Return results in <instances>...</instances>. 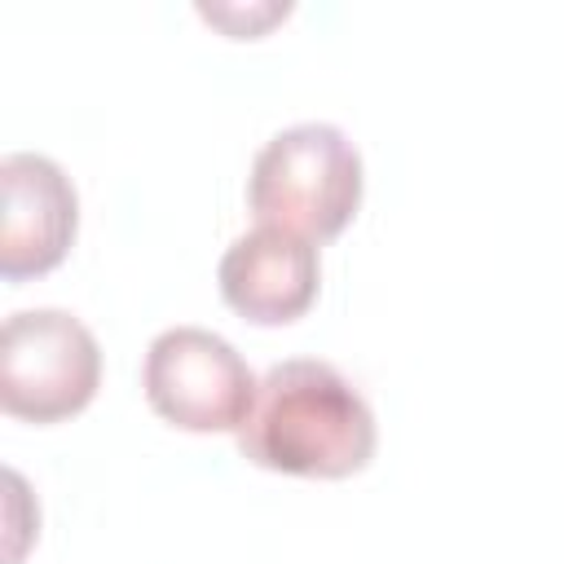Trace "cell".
Masks as SVG:
<instances>
[{
  "mask_svg": "<svg viewBox=\"0 0 564 564\" xmlns=\"http://www.w3.org/2000/svg\"><path fill=\"white\" fill-rule=\"evenodd\" d=\"M375 410L330 361L317 357L269 366L251 414L238 427V449L247 463L317 480L357 476L375 458Z\"/></svg>",
  "mask_w": 564,
  "mask_h": 564,
  "instance_id": "6da1fadb",
  "label": "cell"
},
{
  "mask_svg": "<svg viewBox=\"0 0 564 564\" xmlns=\"http://www.w3.org/2000/svg\"><path fill=\"white\" fill-rule=\"evenodd\" d=\"M247 203L260 225L326 242L361 207V154L335 123L282 128L251 163Z\"/></svg>",
  "mask_w": 564,
  "mask_h": 564,
  "instance_id": "7a4b0ae2",
  "label": "cell"
},
{
  "mask_svg": "<svg viewBox=\"0 0 564 564\" xmlns=\"http://www.w3.org/2000/svg\"><path fill=\"white\" fill-rule=\"evenodd\" d=\"M101 383V348L66 308H22L0 330V405L26 423L79 414Z\"/></svg>",
  "mask_w": 564,
  "mask_h": 564,
  "instance_id": "3957f363",
  "label": "cell"
},
{
  "mask_svg": "<svg viewBox=\"0 0 564 564\" xmlns=\"http://www.w3.org/2000/svg\"><path fill=\"white\" fill-rule=\"evenodd\" d=\"M141 388L150 410L181 432H238L260 379L225 335L172 326L150 339Z\"/></svg>",
  "mask_w": 564,
  "mask_h": 564,
  "instance_id": "277c9868",
  "label": "cell"
},
{
  "mask_svg": "<svg viewBox=\"0 0 564 564\" xmlns=\"http://www.w3.org/2000/svg\"><path fill=\"white\" fill-rule=\"evenodd\" d=\"M0 278L22 282L57 269L75 242L79 198L70 176L31 150H13L0 159Z\"/></svg>",
  "mask_w": 564,
  "mask_h": 564,
  "instance_id": "5b68a950",
  "label": "cell"
},
{
  "mask_svg": "<svg viewBox=\"0 0 564 564\" xmlns=\"http://www.w3.org/2000/svg\"><path fill=\"white\" fill-rule=\"evenodd\" d=\"M216 282L238 317L256 326H286L313 308L322 260L308 238L278 225H256L251 234L229 242Z\"/></svg>",
  "mask_w": 564,
  "mask_h": 564,
  "instance_id": "8992f818",
  "label": "cell"
}]
</instances>
